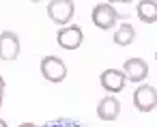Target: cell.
<instances>
[{"label": "cell", "mask_w": 157, "mask_h": 127, "mask_svg": "<svg viewBox=\"0 0 157 127\" xmlns=\"http://www.w3.org/2000/svg\"><path fill=\"white\" fill-rule=\"evenodd\" d=\"M73 13H75V5L71 0H52L48 5V15L52 17L54 24L58 26H69V22L73 20Z\"/></svg>", "instance_id": "obj_1"}, {"label": "cell", "mask_w": 157, "mask_h": 127, "mask_svg": "<svg viewBox=\"0 0 157 127\" xmlns=\"http://www.w3.org/2000/svg\"><path fill=\"white\" fill-rule=\"evenodd\" d=\"M118 20H123V15L108 2H99L95 9H93V24L101 30H110Z\"/></svg>", "instance_id": "obj_2"}, {"label": "cell", "mask_w": 157, "mask_h": 127, "mask_svg": "<svg viewBox=\"0 0 157 127\" xmlns=\"http://www.w3.org/2000/svg\"><path fill=\"white\" fill-rule=\"evenodd\" d=\"M41 75L48 80V82H63L67 78V65L65 60H60L58 56H43L41 60Z\"/></svg>", "instance_id": "obj_3"}, {"label": "cell", "mask_w": 157, "mask_h": 127, "mask_svg": "<svg viewBox=\"0 0 157 127\" xmlns=\"http://www.w3.org/2000/svg\"><path fill=\"white\" fill-rule=\"evenodd\" d=\"M133 106L138 112H153L155 106H157V95H155V88L148 86V84H142L133 90Z\"/></svg>", "instance_id": "obj_4"}, {"label": "cell", "mask_w": 157, "mask_h": 127, "mask_svg": "<svg viewBox=\"0 0 157 127\" xmlns=\"http://www.w3.org/2000/svg\"><path fill=\"white\" fill-rule=\"evenodd\" d=\"M56 41H58V45L65 48V50H78V48L82 45V41H84V33H82L80 26L69 24V26H65V28L58 30Z\"/></svg>", "instance_id": "obj_5"}, {"label": "cell", "mask_w": 157, "mask_h": 127, "mask_svg": "<svg viewBox=\"0 0 157 127\" xmlns=\"http://www.w3.org/2000/svg\"><path fill=\"white\" fill-rule=\"evenodd\" d=\"M20 56V37L13 30L0 33V60H15Z\"/></svg>", "instance_id": "obj_6"}, {"label": "cell", "mask_w": 157, "mask_h": 127, "mask_svg": "<svg viewBox=\"0 0 157 127\" xmlns=\"http://www.w3.org/2000/svg\"><path fill=\"white\" fill-rule=\"evenodd\" d=\"M123 75L129 82H142L148 75V65L142 58H127L123 65Z\"/></svg>", "instance_id": "obj_7"}, {"label": "cell", "mask_w": 157, "mask_h": 127, "mask_svg": "<svg viewBox=\"0 0 157 127\" xmlns=\"http://www.w3.org/2000/svg\"><path fill=\"white\" fill-rule=\"evenodd\" d=\"M99 82H101V88H103V90H108V93H121V90L125 88V82H127V80H125L123 71L105 69V71L101 73Z\"/></svg>", "instance_id": "obj_8"}, {"label": "cell", "mask_w": 157, "mask_h": 127, "mask_svg": "<svg viewBox=\"0 0 157 127\" xmlns=\"http://www.w3.org/2000/svg\"><path fill=\"white\" fill-rule=\"evenodd\" d=\"M118 114H121V103H118L116 97L108 95V97H103V99L97 103V116H99L101 121H116Z\"/></svg>", "instance_id": "obj_9"}, {"label": "cell", "mask_w": 157, "mask_h": 127, "mask_svg": "<svg viewBox=\"0 0 157 127\" xmlns=\"http://www.w3.org/2000/svg\"><path fill=\"white\" fill-rule=\"evenodd\" d=\"M138 20L144 24H155L157 22V5L153 0H142L138 5Z\"/></svg>", "instance_id": "obj_10"}, {"label": "cell", "mask_w": 157, "mask_h": 127, "mask_svg": "<svg viewBox=\"0 0 157 127\" xmlns=\"http://www.w3.org/2000/svg\"><path fill=\"white\" fill-rule=\"evenodd\" d=\"M133 39H136V30H133V26L127 24V22H123V24L118 26L116 35H114V43H116V45H131Z\"/></svg>", "instance_id": "obj_11"}, {"label": "cell", "mask_w": 157, "mask_h": 127, "mask_svg": "<svg viewBox=\"0 0 157 127\" xmlns=\"http://www.w3.org/2000/svg\"><path fill=\"white\" fill-rule=\"evenodd\" d=\"M41 127H82V125L75 123V121H71V118H54V121L43 123Z\"/></svg>", "instance_id": "obj_12"}, {"label": "cell", "mask_w": 157, "mask_h": 127, "mask_svg": "<svg viewBox=\"0 0 157 127\" xmlns=\"http://www.w3.org/2000/svg\"><path fill=\"white\" fill-rule=\"evenodd\" d=\"M5 86H7V84H5V80H2V75H0V95H5Z\"/></svg>", "instance_id": "obj_13"}, {"label": "cell", "mask_w": 157, "mask_h": 127, "mask_svg": "<svg viewBox=\"0 0 157 127\" xmlns=\"http://www.w3.org/2000/svg\"><path fill=\"white\" fill-rule=\"evenodd\" d=\"M17 127H39V125H35V123H22V125H17Z\"/></svg>", "instance_id": "obj_14"}, {"label": "cell", "mask_w": 157, "mask_h": 127, "mask_svg": "<svg viewBox=\"0 0 157 127\" xmlns=\"http://www.w3.org/2000/svg\"><path fill=\"white\" fill-rule=\"evenodd\" d=\"M0 127H9V125H7V121H5V118H0Z\"/></svg>", "instance_id": "obj_15"}, {"label": "cell", "mask_w": 157, "mask_h": 127, "mask_svg": "<svg viewBox=\"0 0 157 127\" xmlns=\"http://www.w3.org/2000/svg\"><path fill=\"white\" fill-rule=\"evenodd\" d=\"M2 101H5V95H0V106H2Z\"/></svg>", "instance_id": "obj_16"}]
</instances>
